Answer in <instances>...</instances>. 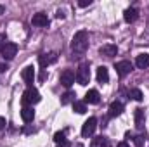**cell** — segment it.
Segmentation results:
<instances>
[{
  "label": "cell",
  "mask_w": 149,
  "mask_h": 147,
  "mask_svg": "<svg viewBox=\"0 0 149 147\" xmlns=\"http://www.w3.org/2000/svg\"><path fill=\"white\" fill-rule=\"evenodd\" d=\"M88 49V33L85 30H80L74 33L73 40H71V52L74 55H83Z\"/></svg>",
  "instance_id": "cell-1"
},
{
  "label": "cell",
  "mask_w": 149,
  "mask_h": 147,
  "mask_svg": "<svg viewBox=\"0 0 149 147\" xmlns=\"http://www.w3.org/2000/svg\"><path fill=\"white\" fill-rule=\"evenodd\" d=\"M76 81L80 85H88L90 81V68H88V62H81L76 69Z\"/></svg>",
  "instance_id": "cell-2"
},
{
  "label": "cell",
  "mask_w": 149,
  "mask_h": 147,
  "mask_svg": "<svg viewBox=\"0 0 149 147\" xmlns=\"http://www.w3.org/2000/svg\"><path fill=\"white\" fill-rule=\"evenodd\" d=\"M40 102V94H38L37 88H33V87H30L24 94H23V104H37Z\"/></svg>",
  "instance_id": "cell-3"
},
{
  "label": "cell",
  "mask_w": 149,
  "mask_h": 147,
  "mask_svg": "<svg viewBox=\"0 0 149 147\" xmlns=\"http://www.w3.org/2000/svg\"><path fill=\"white\" fill-rule=\"evenodd\" d=\"M0 54H2V57H3V59L10 61V59H14V57H16V54H17V45H16V43H12V42H7V43L2 47Z\"/></svg>",
  "instance_id": "cell-4"
},
{
  "label": "cell",
  "mask_w": 149,
  "mask_h": 147,
  "mask_svg": "<svg viewBox=\"0 0 149 147\" xmlns=\"http://www.w3.org/2000/svg\"><path fill=\"white\" fill-rule=\"evenodd\" d=\"M95 128H97V119L95 118H88L85 123H83V126H81V135L87 139V137H92L94 135V132H95Z\"/></svg>",
  "instance_id": "cell-5"
},
{
  "label": "cell",
  "mask_w": 149,
  "mask_h": 147,
  "mask_svg": "<svg viewBox=\"0 0 149 147\" xmlns=\"http://www.w3.org/2000/svg\"><path fill=\"white\" fill-rule=\"evenodd\" d=\"M114 68H116V73H118L120 78H125L127 74L134 69V64H132L130 61H120V62H116Z\"/></svg>",
  "instance_id": "cell-6"
},
{
  "label": "cell",
  "mask_w": 149,
  "mask_h": 147,
  "mask_svg": "<svg viewBox=\"0 0 149 147\" xmlns=\"http://www.w3.org/2000/svg\"><path fill=\"white\" fill-rule=\"evenodd\" d=\"M74 80H76V74H74L71 69H64V71L61 73V76H59L61 85H63V87H66V88H70V87L73 85Z\"/></svg>",
  "instance_id": "cell-7"
},
{
  "label": "cell",
  "mask_w": 149,
  "mask_h": 147,
  "mask_svg": "<svg viewBox=\"0 0 149 147\" xmlns=\"http://www.w3.org/2000/svg\"><path fill=\"white\" fill-rule=\"evenodd\" d=\"M49 17H47V14H43V12H37V14H33V17H31V24L33 26H38V28H45V26H49Z\"/></svg>",
  "instance_id": "cell-8"
},
{
  "label": "cell",
  "mask_w": 149,
  "mask_h": 147,
  "mask_svg": "<svg viewBox=\"0 0 149 147\" xmlns=\"http://www.w3.org/2000/svg\"><path fill=\"white\" fill-rule=\"evenodd\" d=\"M57 61V54L56 52H50V54H40L38 55V62H40V66L45 69L49 64H52V62H56Z\"/></svg>",
  "instance_id": "cell-9"
},
{
  "label": "cell",
  "mask_w": 149,
  "mask_h": 147,
  "mask_svg": "<svg viewBox=\"0 0 149 147\" xmlns=\"http://www.w3.org/2000/svg\"><path fill=\"white\" fill-rule=\"evenodd\" d=\"M99 54H101V55H104V57H114V55L118 54V47H116V45H113V43L102 45V47L99 49Z\"/></svg>",
  "instance_id": "cell-10"
},
{
  "label": "cell",
  "mask_w": 149,
  "mask_h": 147,
  "mask_svg": "<svg viewBox=\"0 0 149 147\" xmlns=\"http://www.w3.org/2000/svg\"><path fill=\"white\" fill-rule=\"evenodd\" d=\"M137 17H139V12H137V9L135 7H128V9H125V12H123V19H125V23H134V21H137Z\"/></svg>",
  "instance_id": "cell-11"
},
{
  "label": "cell",
  "mask_w": 149,
  "mask_h": 147,
  "mask_svg": "<svg viewBox=\"0 0 149 147\" xmlns=\"http://www.w3.org/2000/svg\"><path fill=\"white\" fill-rule=\"evenodd\" d=\"M23 80H24V83L26 85H33V81H35V69H33V66H26L24 69H23Z\"/></svg>",
  "instance_id": "cell-12"
},
{
  "label": "cell",
  "mask_w": 149,
  "mask_h": 147,
  "mask_svg": "<svg viewBox=\"0 0 149 147\" xmlns=\"http://www.w3.org/2000/svg\"><path fill=\"white\" fill-rule=\"evenodd\" d=\"M99 101H101V95H99V92L97 90H88L87 94H85V104H99Z\"/></svg>",
  "instance_id": "cell-13"
},
{
  "label": "cell",
  "mask_w": 149,
  "mask_h": 147,
  "mask_svg": "<svg viewBox=\"0 0 149 147\" xmlns=\"http://www.w3.org/2000/svg\"><path fill=\"white\" fill-rule=\"evenodd\" d=\"M95 78H97L99 83H108V81H109L108 68H106V66H99V68H97V74H95Z\"/></svg>",
  "instance_id": "cell-14"
},
{
  "label": "cell",
  "mask_w": 149,
  "mask_h": 147,
  "mask_svg": "<svg viewBox=\"0 0 149 147\" xmlns=\"http://www.w3.org/2000/svg\"><path fill=\"white\" fill-rule=\"evenodd\" d=\"M135 66L139 68V69H146L149 66V54H139L137 55V59H135Z\"/></svg>",
  "instance_id": "cell-15"
},
{
  "label": "cell",
  "mask_w": 149,
  "mask_h": 147,
  "mask_svg": "<svg viewBox=\"0 0 149 147\" xmlns=\"http://www.w3.org/2000/svg\"><path fill=\"white\" fill-rule=\"evenodd\" d=\"M121 112H123V104L118 102V101L111 102V106H109V116H111V118H116V116H120Z\"/></svg>",
  "instance_id": "cell-16"
},
{
  "label": "cell",
  "mask_w": 149,
  "mask_h": 147,
  "mask_svg": "<svg viewBox=\"0 0 149 147\" xmlns=\"http://www.w3.org/2000/svg\"><path fill=\"white\" fill-rule=\"evenodd\" d=\"M21 118H23L24 123H31L33 118H35V111H33V107H23V109H21Z\"/></svg>",
  "instance_id": "cell-17"
},
{
  "label": "cell",
  "mask_w": 149,
  "mask_h": 147,
  "mask_svg": "<svg viewBox=\"0 0 149 147\" xmlns=\"http://www.w3.org/2000/svg\"><path fill=\"white\" fill-rule=\"evenodd\" d=\"M144 121H146V114L142 107H137L135 109V126L137 128H142L144 126Z\"/></svg>",
  "instance_id": "cell-18"
},
{
  "label": "cell",
  "mask_w": 149,
  "mask_h": 147,
  "mask_svg": "<svg viewBox=\"0 0 149 147\" xmlns=\"http://www.w3.org/2000/svg\"><path fill=\"white\" fill-rule=\"evenodd\" d=\"M90 147H109V140H108L106 137L99 135V137L92 139V142H90Z\"/></svg>",
  "instance_id": "cell-19"
},
{
  "label": "cell",
  "mask_w": 149,
  "mask_h": 147,
  "mask_svg": "<svg viewBox=\"0 0 149 147\" xmlns=\"http://www.w3.org/2000/svg\"><path fill=\"white\" fill-rule=\"evenodd\" d=\"M71 102H74V92L68 90V92L61 97V104H63V106H66V104H71Z\"/></svg>",
  "instance_id": "cell-20"
},
{
  "label": "cell",
  "mask_w": 149,
  "mask_h": 147,
  "mask_svg": "<svg viewBox=\"0 0 149 147\" xmlns=\"http://www.w3.org/2000/svg\"><path fill=\"white\" fill-rule=\"evenodd\" d=\"M128 97L134 99V101H137V102H141V101L144 99V95H142V92H141L139 88H132V90L128 92Z\"/></svg>",
  "instance_id": "cell-21"
},
{
  "label": "cell",
  "mask_w": 149,
  "mask_h": 147,
  "mask_svg": "<svg viewBox=\"0 0 149 147\" xmlns=\"http://www.w3.org/2000/svg\"><path fill=\"white\" fill-rule=\"evenodd\" d=\"M73 111L74 112H78V114H83V112L87 111V104L81 102V101H74L73 102Z\"/></svg>",
  "instance_id": "cell-22"
},
{
  "label": "cell",
  "mask_w": 149,
  "mask_h": 147,
  "mask_svg": "<svg viewBox=\"0 0 149 147\" xmlns=\"http://www.w3.org/2000/svg\"><path fill=\"white\" fill-rule=\"evenodd\" d=\"M54 140H56L57 144H61V142H64V140H66V133H64V132H57V133L54 135Z\"/></svg>",
  "instance_id": "cell-23"
},
{
  "label": "cell",
  "mask_w": 149,
  "mask_h": 147,
  "mask_svg": "<svg viewBox=\"0 0 149 147\" xmlns=\"http://www.w3.org/2000/svg\"><path fill=\"white\" fill-rule=\"evenodd\" d=\"M134 142H135L137 147H142L144 142H146V139H144V135H137V137H134Z\"/></svg>",
  "instance_id": "cell-24"
},
{
  "label": "cell",
  "mask_w": 149,
  "mask_h": 147,
  "mask_svg": "<svg viewBox=\"0 0 149 147\" xmlns=\"http://www.w3.org/2000/svg\"><path fill=\"white\" fill-rule=\"evenodd\" d=\"M78 5L80 7H88V5H92V0H80Z\"/></svg>",
  "instance_id": "cell-25"
},
{
  "label": "cell",
  "mask_w": 149,
  "mask_h": 147,
  "mask_svg": "<svg viewBox=\"0 0 149 147\" xmlns=\"http://www.w3.org/2000/svg\"><path fill=\"white\" fill-rule=\"evenodd\" d=\"M47 76H49V74H47V69H42V73H40V76H38V80H40V81H45Z\"/></svg>",
  "instance_id": "cell-26"
},
{
  "label": "cell",
  "mask_w": 149,
  "mask_h": 147,
  "mask_svg": "<svg viewBox=\"0 0 149 147\" xmlns=\"http://www.w3.org/2000/svg\"><path fill=\"white\" fill-rule=\"evenodd\" d=\"M7 43V37L5 35H0V50H2V47Z\"/></svg>",
  "instance_id": "cell-27"
},
{
  "label": "cell",
  "mask_w": 149,
  "mask_h": 147,
  "mask_svg": "<svg viewBox=\"0 0 149 147\" xmlns=\"http://www.w3.org/2000/svg\"><path fill=\"white\" fill-rule=\"evenodd\" d=\"M7 69H9V66H7L5 62H0V73H5Z\"/></svg>",
  "instance_id": "cell-28"
},
{
  "label": "cell",
  "mask_w": 149,
  "mask_h": 147,
  "mask_svg": "<svg viewBox=\"0 0 149 147\" xmlns=\"http://www.w3.org/2000/svg\"><path fill=\"white\" fill-rule=\"evenodd\" d=\"M5 125H7L5 118H3V116H0V130H3V128H5Z\"/></svg>",
  "instance_id": "cell-29"
},
{
  "label": "cell",
  "mask_w": 149,
  "mask_h": 147,
  "mask_svg": "<svg viewBox=\"0 0 149 147\" xmlns=\"http://www.w3.org/2000/svg\"><path fill=\"white\" fill-rule=\"evenodd\" d=\"M57 147H70V142H68V140H64V142L57 144Z\"/></svg>",
  "instance_id": "cell-30"
},
{
  "label": "cell",
  "mask_w": 149,
  "mask_h": 147,
  "mask_svg": "<svg viewBox=\"0 0 149 147\" xmlns=\"http://www.w3.org/2000/svg\"><path fill=\"white\" fill-rule=\"evenodd\" d=\"M56 16H57V19H63V17H64V12H63V10H57Z\"/></svg>",
  "instance_id": "cell-31"
},
{
  "label": "cell",
  "mask_w": 149,
  "mask_h": 147,
  "mask_svg": "<svg viewBox=\"0 0 149 147\" xmlns=\"http://www.w3.org/2000/svg\"><path fill=\"white\" fill-rule=\"evenodd\" d=\"M118 147H130V146H128L127 142H120V144H118Z\"/></svg>",
  "instance_id": "cell-32"
},
{
  "label": "cell",
  "mask_w": 149,
  "mask_h": 147,
  "mask_svg": "<svg viewBox=\"0 0 149 147\" xmlns=\"http://www.w3.org/2000/svg\"><path fill=\"white\" fill-rule=\"evenodd\" d=\"M3 12H5V7H3V5H0V16H2Z\"/></svg>",
  "instance_id": "cell-33"
},
{
  "label": "cell",
  "mask_w": 149,
  "mask_h": 147,
  "mask_svg": "<svg viewBox=\"0 0 149 147\" xmlns=\"http://www.w3.org/2000/svg\"><path fill=\"white\" fill-rule=\"evenodd\" d=\"M74 147H83V146H81V144H76V146H74Z\"/></svg>",
  "instance_id": "cell-34"
}]
</instances>
